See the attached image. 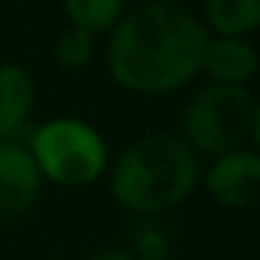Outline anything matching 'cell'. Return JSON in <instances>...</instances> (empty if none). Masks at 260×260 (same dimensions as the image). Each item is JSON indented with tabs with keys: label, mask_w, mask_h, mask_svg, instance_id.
Masks as SVG:
<instances>
[{
	"label": "cell",
	"mask_w": 260,
	"mask_h": 260,
	"mask_svg": "<svg viewBox=\"0 0 260 260\" xmlns=\"http://www.w3.org/2000/svg\"><path fill=\"white\" fill-rule=\"evenodd\" d=\"M86 260H135V254L125 251V248H101V251L89 254Z\"/></svg>",
	"instance_id": "cell-13"
},
{
	"label": "cell",
	"mask_w": 260,
	"mask_h": 260,
	"mask_svg": "<svg viewBox=\"0 0 260 260\" xmlns=\"http://www.w3.org/2000/svg\"><path fill=\"white\" fill-rule=\"evenodd\" d=\"M40 181L25 141L0 138V220L25 217L40 199Z\"/></svg>",
	"instance_id": "cell-6"
},
{
	"label": "cell",
	"mask_w": 260,
	"mask_h": 260,
	"mask_svg": "<svg viewBox=\"0 0 260 260\" xmlns=\"http://www.w3.org/2000/svg\"><path fill=\"white\" fill-rule=\"evenodd\" d=\"M107 71L138 95H166L187 86L199 74L202 46L208 31L181 7L147 4L122 13L107 31Z\"/></svg>",
	"instance_id": "cell-1"
},
{
	"label": "cell",
	"mask_w": 260,
	"mask_h": 260,
	"mask_svg": "<svg viewBox=\"0 0 260 260\" xmlns=\"http://www.w3.org/2000/svg\"><path fill=\"white\" fill-rule=\"evenodd\" d=\"M92 52H95V37L86 34V31H80V28H74V25L58 34L55 49H52L55 61L64 71H83L92 61Z\"/></svg>",
	"instance_id": "cell-11"
},
{
	"label": "cell",
	"mask_w": 260,
	"mask_h": 260,
	"mask_svg": "<svg viewBox=\"0 0 260 260\" xmlns=\"http://www.w3.org/2000/svg\"><path fill=\"white\" fill-rule=\"evenodd\" d=\"M205 22L217 37H245L260 25V0H208Z\"/></svg>",
	"instance_id": "cell-9"
},
{
	"label": "cell",
	"mask_w": 260,
	"mask_h": 260,
	"mask_svg": "<svg viewBox=\"0 0 260 260\" xmlns=\"http://www.w3.org/2000/svg\"><path fill=\"white\" fill-rule=\"evenodd\" d=\"M150 4H166V7H181L184 0H150Z\"/></svg>",
	"instance_id": "cell-14"
},
{
	"label": "cell",
	"mask_w": 260,
	"mask_h": 260,
	"mask_svg": "<svg viewBox=\"0 0 260 260\" xmlns=\"http://www.w3.org/2000/svg\"><path fill=\"white\" fill-rule=\"evenodd\" d=\"M135 260H166V254H169V239H166V233H159V230H153V226H147V230H141L138 233V239H135Z\"/></svg>",
	"instance_id": "cell-12"
},
{
	"label": "cell",
	"mask_w": 260,
	"mask_h": 260,
	"mask_svg": "<svg viewBox=\"0 0 260 260\" xmlns=\"http://www.w3.org/2000/svg\"><path fill=\"white\" fill-rule=\"evenodd\" d=\"M40 178L77 190L95 184L107 172V144L98 128L83 119H49L25 141Z\"/></svg>",
	"instance_id": "cell-4"
},
{
	"label": "cell",
	"mask_w": 260,
	"mask_h": 260,
	"mask_svg": "<svg viewBox=\"0 0 260 260\" xmlns=\"http://www.w3.org/2000/svg\"><path fill=\"white\" fill-rule=\"evenodd\" d=\"M34 104H37L34 77L16 61L0 64V138L22 141V135L28 132Z\"/></svg>",
	"instance_id": "cell-7"
},
{
	"label": "cell",
	"mask_w": 260,
	"mask_h": 260,
	"mask_svg": "<svg viewBox=\"0 0 260 260\" xmlns=\"http://www.w3.org/2000/svg\"><path fill=\"white\" fill-rule=\"evenodd\" d=\"M199 74L220 86H245L257 74V52L245 37H208L199 58Z\"/></svg>",
	"instance_id": "cell-8"
},
{
	"label": "cell",
	"mask_w": 260,
	"mask_h": 260,
	"mask_svg": "<svg viewBox=\"0 0 260 260\" xmlns=\"http://www.w3.org/2000/svg\"><path fill=\"white\" fill-rule=\"evenodd\" d=\"M199 184V159L181 135L150 132L128 144L110 172L113 199L132 214L159 217L193 196Z\"/></svg>",
	"instance_id": "cell-2"
},
{
	"label": "cell",
	"mask_w": 260,
	"mask_h": 260,
	"mask_svg": "<svg viewBox=\"0 0 260 260\" xmlns=\"http://www.w3.org/2000/svg\"><path fill=\"white\" fill-rule=\"evenodd\" d=\"M74 28L86 34H107L125 13V0H61Z\"/></svg>",
	"instance_id": "cell-10"
},
{
	"label": "cell",
	"mask_w": 260,
	"mask_h": 260,
	"mask_svg": "<svg viewBox=\"0 0 260 260\" xmlns=\"http://www.w3.org/2000/svg\"><path fill=\"white\" fill-rule=\"evenodd\" d=\"M184 144L193 153L223 156L257 138V101L245 86H202L184 107Z\"/></svg>",
	"instance_id": "cell-3"
},
{
	"label": "cell",
	"mask_w": 260,
	"mask_h": 260,
	"mask_svg": "<svg viewBox=\"0 0 260 260\" xmlns=\"http://www.w3.org/2000/svg\"><path fill=\"white\" fill-rule=\"evenodd\" d=\"M202 181H205V190L223 208H236V211L254 208L260 199V156L245 147L214 156Z\"/></svg>",
	"instance_id": "cell-5"
}]
</instances>
